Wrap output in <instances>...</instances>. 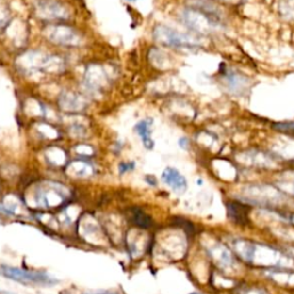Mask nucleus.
I'll return each instance as SVG.
<instances>
[{
  "mask_svg": "<svg viewBox=\"0 0 294 294\" xmlns=\"http://www.w3.org/2000/svg\"><path fill=\"white\" fill-rule=\"evenodd\" d=\"M70 198V191L60 183L45 180L33 189L27 198V205L37 209H53L61 207Z\"/></svg>",
  "mask_w": 294,
  "mask_h": 294,
  "instance_id": "1",
  "label": "nucleus"
},
{
  "mask_svg": "<svg viewBox=\"0 0 294 294\" xmlns=\"http://www.w3.org/2000/svg\"><path fill=\"white\" fill-rule=\"evenodd\" d=\"M0 273L5 277L13 279L18 283L23 284H36V285L43 286H52L55 285L58 281L52 278L49 274L44 271H33V270H23L21 268L9 267V265H2Z\"/></svg>",
  "mask_w": 294,
  "mask_h": 294,
  "instance_id": "2",
  "label": "nucleus"
},
{
  "mask_svg": "<svg viewBox=\"0 0 294 294\" xmlns=\"http://www.w3.org/2000/svg\"><path fill=\"white\" fill-rule=\"evenodd\" d=\"M154 38L163 45L173 48H195L196 43L190 36L180 33L167 27H158L154 30Z\"/></svg>",
  "mask_w": 294,
  "mask_h": 294,
  "instance_id": "3",
  "label": "nucleus"
},
{
  "mask_svg": "<svg viewBox=\"0 0 294 294\" xmlns=\"http://www.w3.org/2000/svg\"><path fill=\"white\" fill-rule=\"evenodd\" d=\"M37 16L42 20L54 21V20H67L69 16V11L61 2L55 0H43L37 4L36 7Z\"/></svg>",
  "mask_w": 294,
  "mask_h": 294,
  "instance_id": "4",
  "label": "nucleus"
},
{
  "mask_svg": "<svg viewBox=\"0 0 294 294\" xmlns=\"http://www.w3.org/2000/svg\"><path fill=\"white\" fill-rule=\"evenodd\" d=\"M48 38L53 44L61 46H76L80 44V35L76 30L67 26H54L49 27Z\"/></svg>",
  "mask_w": 294,
  "mask_h": 294,
  "instance_id": "5",
  "label": "nucleus"
},
{
  "mask_svg": "<svg viewBox=\"0 0 294 294\" xmlns=\"http://www.w3.org/2000/svg\"><path fill=\"white\" fill-rule=\"evenodd\" d=\"M162 182L165 185L170 187L174 192L178 193V195H182L187 189V182L186 178L183 176L177 169L175 168H167L164 169L163 173L161 175Z\"/></svg>",
  "mask_w": 294,
  "mask_h": 294,
  "instance_id": "6",
  "label": "nucleus"
},
{
  "mask_svg": "<svg viewBox=\"0 0 294 294\" xmlns=\"http://www.w3.org/2000/svg\"><path fill=\"white\" fill-rule=\"evenodd\" d=\"M59 105L65 112L77 113L85 108V101L83 98L73 92L62 93L59 98Z\"/></svg>",
  "mask_w": 294,
  "mask_h": 294,
  "instance_id": "7",
  "label": "nucleus"
},
{
  "mask_svg": "<svg viewBox=\"0 0 294 294\" xmlns=\"http://www.w3.org/2000/svg\"><path fill=\"white\" fill-rule=\"evenodd\" d=\"M65 173L73 178H87L93 175V167L85 160H76L67 165Z\"/></svg>",
  "mask_w": 294,
  "mask_h": 294,
  "instance_id": "8",
  "label": "nucleus"
},
{
  "mask_svg": "<svg viewBox=\"0 0 294 294\" xmlns=\"http://www.w3.org/2000/svg\"><path fill=\"white\" fill-rule=\"evenodd\" d=\"M228 216L233 223L245 225L248 222V208L239 202H228Z\"/></svg>",
  "mask_w": 294,
  "mask_h": 294,
  "instance_id": "9",
  "label": "nucleus"
},
{
  "mask_svg": "<svg viewBox=\"0 0 294 294\" xmlns=\"http://www.w3.org/2000/svg\"><path fill=\"white\" fill-rule=\"evenodd\" d=\"M134 130H136V132L138 133V136L142 138L144 146H145L147 149H152L153 147H154V142H153V139L151 138V121H140L139 123L136 124Z\"/></svg>",
  "mask_w": 294,
  "mask_h": 294,
  "instance_id": "10",
  "label": "nucleus"
},
{
  "mask_svg": "<svg viewBox=\"0 0 294 294\" xmlns=\"http://www.w3.org/2000/svg\"><path fill=\"white\" fill-rule=\"evenodd\" d=\"M46 159H48L49 163L52 164L53 167H62V165L65 164V160H67L65 152L61 148H58V147H53V148L49 149L48 153H46Z\"/></svg>",
  "mask_w": 294,
  "mask_h": 294,
  "instance_id": "11",
  "label": "nucleus"
},
{
  "mask_svg": "<svg viewBox=\"0 0 294 294\" xmlns=\"http://www.w3.org/2000/svg\"><path fill=\"white\" fill-rule=\"evenodd\" d=\"M133 222L140 229H149V228L153 227L152 218L142 209H134Z\"/></svg>",
  "mask_w": 294,
  "mask_h": 294,
  "instance_id": "12",
  "label": "nucleus"
},
{
  "mask_svg": "<svg viewBox=\"0 0 294 294\" xmlns=\"http://www.w3.org/2000/svg\"><path fill=\"white\" fill-rule=\"evenodd\" d=\"M18 208H20L18 202L13 201L12 198L11 200L5 199L4 201L0 202V212L7 215V216H14V215H16Z\"/></svg>",
  "mask_w": 294,
  "mask_h": 294,
  "instance_id": "13",
  "label": "nucleus"
},
{
  "mask_svg": "<svg viewBox=\"0 0 294 294\" xmlns=\"http://www.w3.org/2000/svg\"><path fill=\"white\" fill-rule=\"evenodd\" d=\"M215 251H216V253H214L215 259H216L220 263L225 265V267H228V265H230L231 263H232V258H231L230 253L228 252L227 249L216 248Z\"/></svg>",
  "mask_w": 294,
  "mask_h": 294,
  "instance_id": "14",
  "label": "nucleus"
},
{
  "mask_svg": "<svg viewBox=\"0 0 294 294\" xmlns=\"http://www.w3.org/2000/svg\"><path fill=\"white\" fill-rule=\"evenodd\" d=\"M134 162H122V163L118 165V170H120V174L123 175L128 173V171H131L134 169Z\"/></svg>",
  "mask_w": 294,
  "mask_h": 294,
  "instance_id": "15",
  "label": "nucleus"
},
{
  "mask_svg": "<svg viewBox=\"0 0 294 294\" xmlns=\"http://www.w3.org/2000/svg\"><path fill=\"white\" fill-rule=\"evenodd\" d=\"M178 144H180V146L184 149L189 148V140H187L186 138H180V142H178Z\"/></svg>",
  "mask_w": 294,
  "mask_h": 294,
  "instance_id": "16",
  "label": "nucleus"
},
{
  "mask_svg": "<svg viewBox=\"0 0 294 294\" xmlns=\"http://www.w3.org/2000/svg\"><path fill=\"white\" fill-rule=\"evenodd\" d=\"M92 294H118L116 292H97V293H92Z\"/></svg>",
  "mask_w": 294,
  "mask_h": 294,
  "instance_id": "17",
  "label": "nucleus"
},
{
  "mask_svg": "<svg viewBox=\"0 0 294 294\" xmlns=\"http://www.w3.org/2000/svg\"><path fill=\"white\" fill-rule=\"evenodd\" d=\"M190 294H201V293H196V292H193V293H190Z\"/></svg>",
  "mask_w": 294,
  "mask_h": 294,
  "instance_id": "18",
  "label": "nucleus"
},
{
  "mask_svg": "<svg viewBox=\"0 0 294 294\" xmlns=\"http://www.w3.org/2000/svg\"><path fill=\"white\" fill-rule=\"evenodd\" d=\"M129 1H132V0H129Z\"/></svg>",
  "mask_w": 294,
  "mask_h": 294,
  "instance_id": "19",
  "label": "nucleus"
}]
</instances>
